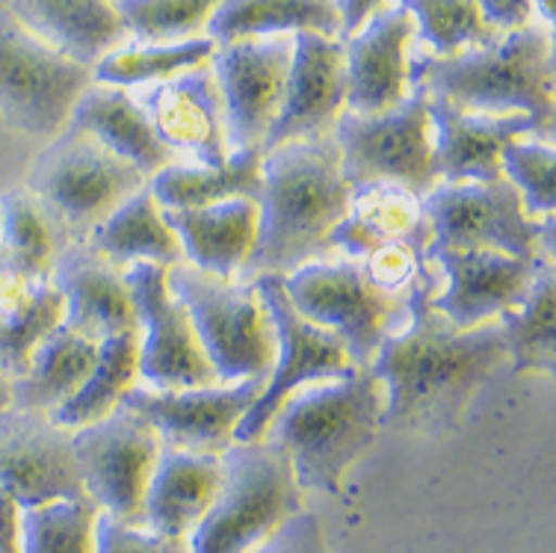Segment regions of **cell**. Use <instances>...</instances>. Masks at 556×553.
Returning <instances> with one entry per match:
<instances>
[{
    "label": "cell",
    "instance_id": "cell-1",
    "mask_svg": "<svg viewBox=\"0 0 556 553\" xmlns=\"http://www.w3.org/2000/svg\"><path fill=\"white\" fill-rule=\"evenodd\" d=\"M439 281L429 261L406 299V323L388 335L367 367L386 391L382 426L396 432H456L477 391L509 362L501 323L456 329L432 309Z\"/></svg>",
    "mask_w": 556,
    "mask_h": 553
},
{
    "label": "cell",
    "instance_id": "cell-2",
    "mask_svg": "<svg viewBox=\"0 0 556 553\" xmlns=\"http://www.w3.org/2000/svg\"><path fill=\"white\" fill-rule=\"evenodd\" d=\"M350 192L332 134L264 151L255 249L240 276H288L332 252L329 237L346 216Z\"/></svg>",
    "mask_w": 556,
    "mask_h": 553
},
{
    "label": "cell",
    "instance_id": "cell-3",
    "mask_svg": "<svg viewBox=\"0 0 556 553\" xmlns=\"http://www.w3.org/2000/svg\"><path fill=\"white\" fill-rule=\"evenodd\" d=\"M386 391L370 370L305 385L281 403L264 438L288 456L300 489L341 494L343 477L376 444Z\"/></svg>",
    "mask_w": 556,
    "mask_h": 553
},
{
    "label": "cell",
    "instance_id": "cell-4",
    "mask_svg": "<svg viewBox=\"0 0 556 553\" xmlns=\"http://www.w3.org/2000/svg\"><path fill=\"white\" fill-rule=\"evenodd\" d=\"M408 86H420L465 113H525L535 122L539 139H554V39L539 27L506 33L489 48L420 56L408 63Z\"/></svg>",
    "mask_w": 556,
    "mask_h": 553
},
{
    "label": "cell",
    "instance_id": "cell-5",
    "mask_svg": "<svg viewBox=\"0 0 556 553\" xmlns=\"http://www.w3.org/2000/svg\"><path fill=\"white\" fill-rule=\"evenodd\" d=\"M223 479L211 510L187 536L190 553H255L302 512V489L285 450L235 441L219 453Z\"/></svg>",
    "mask_w": 556,
    "mask_h": 553
},
{
    "label": "cell",
    "instance_id": "cell-6",
    "mask_svg": "<svg viewBox=\"0 0 556 553\" xmlns=\"http://www.w3.org/2000/svg\"><path fill=\"white\" fill-rule=\"evenodd\" d=\"M149 184L130 163L86 130L65 125L27 172V190L54 219L65 243L86 240L98 225Z\"/></svg>",
    "mask_w": 556,
    "mask_h": 553
},
{
    "label": "cell",
    "instance_id": "cell-7",
    "mask_svg": "<svg viewBox=\"0 0 556 553\" xmlns=\"http://www.w3.org/2000/svg\"><path fill=\"white\" fill-rule=\"evenodd\" d=\"M166 288L190 314L219 382L267 376L276 359V335L255 281L211 276L181 261L166 269Z\"/></svg>",
    "mask_w": 556,
    "mask_h": 553
},
{
    "label": "cell",
    "instance_id": "cell-8",
    "mask_svg": "<svg viewBox=\"0 0 556 553\" xmlns=\"http://www.w3.org/2000/svg\"><path fill=\"white\" fill-rule=\"evenodd\" d=\"M293 309L314 326L338 335L355 367L367 370L388 335L408 317L406 299L376 285L362 261H311L281 276Z\"/></svg>",
    "mask_w": 556,
    "mask_h": 553
},
{
    "label": "cell",
    "instance_id": "cell-9",
    "mask_svg": "<svg viewBox=\"0 0 556 553\" xmlns=\"http://www.w3.org/2000/svg\"><path fill=\"white\" fill-rule=\"evenodd\" d=\"M429 225V252L492 249L515 257L551 255L554 216H527L521 196L506 178L497 181H439L420 199Z\"/></svg>",
    "mask_w": 556,
    "mask_h": 553
},
{
    "label": "cell",
    "instance_id": "cell-10",
    "mask_svg": "<svg viewBox=\"0 0 556 553\" xmlns=\"http://www.w3.org/2000/svg\"><path fill=\"white\" fill-rule=\"evenodd\" d=\"M332 137L341 151L343 181L350 187L396 184L424 199L439 184L427 92L420 86H412L400 104L374 116L343 110Z\"/></svg>",
    "mask_w": 556,
    "mask_h": 553
},
{
    "label": "cell",
    "instance_id": "cell-11",
    "mask_svg": "<svg viewBox=\"0 0 556 553\" xmlns=\"http://www.w3.org/2000/svg\"><path fill=\"white\" fill-rule=\"evenodd\" d=\"M92 68L36 39L10 10H0V116L27 137L54 139L68 125Z\"/></svg>",
    "mask_w": 556,
    "mask_h": 553
},
{
    "label": "cell",
    "instance_id": "cell-12",
    "mask_svg": "<svg viewBox=\"0 0 556 553\" xmlns=\"http://www.w3.org/2000/svg\"><path fill=\"white\" fill-rule=\"evenodd\" d=\"M72 448L86 498L110 518L142 527L146 491L163 448L154 426L118 403L101 420L75 429Z\"/></svg>",
    "mask_w": 556,
    "mask_h": 553
},
{
    "label": "cell",
    "instance_id": "cell-13",
    "mask_svg": "<svg viewBox=\"0 0 556 553\" xmlns=\"http://www.w3.org/2000/svg\"><path fill=\"white\" fill-rule=\"evenodd\" d=\"M255 288L264 299L269 323H273L276 359H273V367L267 373L264 391L257 394L255 405L237 426L235 441H261L269 420L276 417L281 403L293 391H300L305 385L341 379V376H350L355 370V364L350 362V355L343 350L341 338L329 329L314 326L311 319H305L300 311L293 309V302L281 285V276L255 278Z\"/></svg>",
    "mask_w": 556,
    "mask_h": 553
},
{
    "label": "cell",
    "instance_id": "cell-14",
    "mask_svg": "<svg viewBox=\"0 0 556 553\" xmlns=\"http://www.w3.org/2000/svg\"><path fill=\"white\" fill-rule=\"evenodd\" d=\"M130 299L139 319V379L154 391H181L216 385L190 314L166 288V266H125Z\"/></svg>",
    "mask_w": 556,
    "mask_h": 553
},
{
    "label": "cell",
    "instance_id": "cell-15",
    "mask_svg": "<svg viewBox=\"0 0 556 553\" xmlns=\"http://www.w3.org/2000/svg\"><path fill=\"white\" fill-rule=\"evenodd\" d=\"M264 382L267 376H252L243 382H216L181 391H154L146 385H134L122 397V405L149 420L166 448L219 456L235 444L237 426L255 405Z\"/></svg>",
    "mask_w": 556,
    "mask_h": 553
},
{
    "label": "cell",
    "instance_id": "cell-16",
    "mask_svg": "<svg viewBox=\"0 0 556 553\" xmlns=\"http://www.w3.org/2000/svg\"><path fill=\"white\" fill-rule=\"evenodd\" d=\"M293 36L243 39L211 56L228 122V151L261 149L276 122L288 86Z\"/></svg>",
    "mask_w": 556,
    "mask_h": 553
},
{
    "label": "cell",
    "instance_id": "cell-17",
    "mask_svg": "<svg viewBox=\"0 0 556 553\" xmlns=\"http://www.w3.org/2000/svg\"><path fill=\"white\" fill-rule=\"evenodd\" d=\"M0 486L22 510L86 498L72 432L45 412H0Z\"/></svg>",
    "mask_w": 556,
    "mask_h": 553
},
{
    "label": "cell",
    "instance_id": "cell-18",
    "mask_svg": "<svg viewBox=\"0 0 556 553\" xmlns=\"http://www.w3.org/2000/svg\"><path fill=\"white\" fill-rule=\"evenodd\" d=\"M427 257L447 281L432 297V309L456 329H477L518 309L551 255L515 257L492 249H439Z\"/></svg>",
    "mask_w": 556,
    "mask_h": 553
},
{
    "label": "cell",
    "instance_id": "cell-19",
    "mask_svg": "<svg viewBox=\"0 0 556 553\" xmlns=\"http://www.w3.org/2000/svg\"><path fill=\"white\" fill-rule=\"evenodd\" d=\"M346 104V53L341 39L320 33H293L285 101L261 151L281 142L332 134Z\"/></svg>",
    "mask_w": 556,
    "mask_h": 553
},
{
    "label": "cell",
    "instance_id": "cell-20",
    "mask_svg": "<svg viewBox=\"0 0 556 553\" xmlns=\"http://www.w3.org/2000/svg\"><path fill=\"white\" fill-rule=\"evenodd\" d=\"M142 106L157 137L175 154H190L199 166L228 163V122L211 63L187 68L157 84Z\"/></svg>",
    "mask_w": 556,
    "mask_h": 553
},
{
    "label": "cell",
    "instance_id": "cell-21",
    "mask_svg": "<svg viewBox=\"0 0 556 553\" xmlns=\"http://www.w3.org/2000/svg\"><path fill=\"white\" fill-rule=\"evenodd\" d=\"M51 285L63 297V326L89 341H104L139 329L125 269L110 264L86 243L72 240L51 266Z\"/></svg>",
    "mask_w": 556,
    "mask_h": 553
},
{
    "label": "cell",
    "instance_id": "cell-22",
    "mask_svg": "<svg viewBox=\"0 0 556 553\" xmlns=\"http://www.w3.org/2000/svg\"><path fill=\"white\" fill-rule=\"evenodd\" d=\"M429 125H432V158L439 181H497L501 151L513 139L535 137V122L525 113L513 116H482L465 113L444 98L427 96Z\"/></svg>",
    "mask_w": 556,
    "mask_h": 553
},
{
    "label": "cell",
    "instance_id": "cell-23",
    "mask_svg": "<svg viewBox=\"0 0 556 553\" xmlns=\"http://www.w3.org/2000/svg\"><path fill=\"white\" fill-rule=\"evenodd\" d=\"M415 22L400 3L386 7L362 24V30L343 39L346 53V104L362 116L391 110L408 96L406 45Z\"/></svg>",
    "mask_w": 556,
    "mask_h": 553
},
{
    "label": "cell",
    "instance_id": "cell-24",
    "mask_svg": "<svg viewBox=\"0 0 556 553\" xmlns=\"http://www.w3.org/2000/svg\"><path fill=\"white\" fill-rule=\"evenodd\" d=\"M388 246L429 249V225L415 192L396 184H364L350 192V208L329 237V249L364 261Z\"/></svg>",
    "mask_w": 556,
    "mask_h": 553
},
{
    "label": "cell",
    "instance_id": "cell-25",
    "mask_svg": "<svg viewBox=\"0 0 556 553\" xmlns=\"http://www.w3.org/2000/svg\"><path fill=\"white\" fill-rule=\"evenodd\" d=\"M68 125L96 137L104 149L130 163L146 178L178 163V154L157 137L146 106L134 101V96H128V89L122 86L92 80L84 96L77 98Z\"/></svg>",
    "mask_w": 556,
    "mask_h": 553
},
{
    "label": "cell",
    "instance_id": "cell-26",
    "mask_svg": "<svg viewBox=\"0 0 556 553\" xmlns=\"http://www.w3.org/2000/svg\"><path fill=\"white\" fill-rule=\"evenodd\" d=\"M223 479V465L214 453L161 448L146 491L142 527L169 539H187L211 510Z\"/></svg>",
    "mask_w": 556,
    "mask_h": 553
},
{
    "label": "cell",
    "instance_id": "cell-27",
    "mask_svg": "<svg viewBox=\"0 0 556 553\" xmlns=\"http://www.w3.org/2000/svg\"><path fill=\"white\" fill-rule=\"evenodd\" d=\"M163 219L181 243L184 264L211 276L237 278L255 249L257 202L252 199H228L207 208L163 211Z\"/></svg>",
    "mask_w": 556,
    "mask_h": 553
},
{
    "label": "cell",
    "instance_id": "cell-28",
    "mask_svg": "<svg viewBox=\"0 0 556 553\" xmlns=\"http://www.w3.org/2000/svg\"><path fill=\"white\" fill-rule=\"evenodd\" d=\"M10 12L36 39L86 68L128 39L113 0H10Z\"/></svg>",
    "mask_w": 556,
    "mask_h": 553
},
{
    "label": "cell",
    "instance_id": "cell-29",
    "mask_svg": "<svg viewBox=\"0 0 556 553\" xmlns=\"http://www.w3.org/2000/svg\"><path fill=\"white\" fill-rule=\"evenodd\" d=\"M63 323V297L51 276H27L0 257V373L18 379L33 350Z\"/></svg>",
    "mask_w": 556,
    "mask_h": 553
},
{
    "label": "cell",
    "instance_id": "cell-30",
    "mask_svg": "<svg viewBox=\"0 0 556 553\" xmlns=\"http://www.w3.org/2000/svg\"><path fill=\"white\" fill-rule=\"evenodd\" d=\"M98 362V343L65 329L63 323L48 331L42 343L33 350L27 370L12 379V409L24 412H45L68 403L89 379Z\"/></svg>",
    "mask_w": 556,
    "mask_h": 553
},
{
    "label": "cell",
    "instance_id": "cell-31",
    "mask_svg": "<svg viewBox=\"0 0 556 553\" xmlns=\"http://www.w3.org/2000/svg\"><path fill=\"white\" fill-rule=\"evenodd\" d=\"M86 243L122 269L130 264H157L169 269L184 261L181 243L163 219L161 204L154 202L149 184L134 192L128 202L118 204L116 211L86 237Z\"/></svg>",
    "mask_w": 556,
    "mask_h": 553
},
{
    "label": "cell",
    "instance_id": "cell-32",
    "mask_svg": "<svg viewBox=\"0 0 556 553\" xmlns=\"http://www.w3.org/2000/svg\"><path fill=\"white\" fill-rule=\"evenodd\" d=\"M216 48L278 33L341 36L334 0H223L204 27Z\"/></svg>",
    "mask_w": 556,
    "mask_h": 553
},
{
    "label": "cell",
    "instance_id": "cell-33",
    "mask_svg": "<svg viewBox=\"0 0 556 553\" xmlns=\"http://www.w3.org/2000/svg\"><path fill=\"white\" fill-rule=\"evenodd\" d=\"M261 149L231 151L225 166L172 163L149 178V190L163 211H187L228 199H261Z\"/></svg>",
    "mask_w": 556,
    "mask_h": 553
},
{
    "label": "cell",
    "instance_id": "cell-34",
    "mask_svg": "<svg viewBox=\"0 0 556 553\" xmlns=\"http://www.w3.org/2000/svg\"><path fill=\"white\" fill-rule=\"evenodd\" d=\"M134 385H139V329L98 341V362L89 379L68 403L54 409L48 417L56 426L75 432L80 426L110 415Z\"/></svg>",
    "mask_w": 556,
    "mask_h": 553
},
{
    "label": "cell",
    "instance_id": "cell-35",
    "mask_svg": "<svg viewBox=\"0 0 556 553\" xmlns=\"http://www.w3.org/2000/svg\"><path fill=\"white\" fill-rule=\"evenodd\" d=\"M60 228L27 187L0 192V257L27 276H51L60 249Z\"/></svg>",
    "mask_w": 556,
    "mask_h": 553
},
{
    "label": "cell",
    "instance_id": "cell-36",
    "mask_svg": "<svg viewBox=\"0 0 556 553\" xmlns=\"http://www.w3.org/2000/svg\"><path fill=\"white\" fill-rule=\"evenodd\" d=\"M506 352L518 376L556 370V323H554V261L547 257L533 288L518 309L506 311L501 319Z\"/></svg>",
    "mask_w": 556,
    "mask_h": 553
},
{
    "label": "cell",
    "instance_id": "cell-37",
    "mask_svg": "<svg viewBox=\"0 0 556 553\" xmlns=\"http://www.w3.org/2000/svg\"><path fill=\"white\" fill-rule=\"evenodd\" d=\"M216 51L214 39L195 36L184 42L169 45H130V48H116L108 56H101L92 65V80L108 86H139V84H163L169 77L181 75L187 68L211 63Z\"/></svg>",
    "mask_w": 556,
    "mask_h": 553
},
{
    "label": "cell",
    "instance_id": "cell-38",
    "mask_svg": "<svg viewBox=\"0 0 556 553\" xmlns=\"http://www.w3.org/2000/svg\"><path fill=\"white\" fill-rule=\"evenodd\" d=\"M98 512L89 498L22 510V553H96Z\"/></svg>",
    "mask_w": 556,
    "mask_h": 553
},
{
    "label": "cell",
    "instance_id": "cell-39",
    "mask_svg": "<svg viewBox=\"0 0 556 553\" xmlns=\"http://www.w3.org/2000/svg\"><path fill=\"white\" fill-rule=\"evenodd\" d=\"M412 15L417 36L435 51V56H453L465 48H489L497 42V30L482 22L473 0H403Z\"/></svg>",
    "mask_w": 556,
    "mask_h": 553
},
{
    "label": "cell",
    "instance_id": "cell-40",
    "mask_svg": "<svg viewBox=\"0 0 556 553\" xmlns=\"http://www.w3.org/2000/svg\"><path fill=\"white\" fill-rule=\"evenodd\" d=\"M223 0H116L118 18L139 45L195 39Z\"/></svg>",
    "mask_w": 556,
    "mask_h": 553
},
{
    "label": "cell",
    "instance_id": "cell-41",
    "mask_svg": "<svg viewBox=\"0 0 556 553\" xmlns=\"http://www.w3.org/2000/svg\"><path fill=\"white\" fill-rule=\"evenodd\" d=\"M501 172L521 196L527 216H554L556 175L554 146L542 139H513L501 151Z\"/></svg>",
    "mask_w": 556,
    "mask_h": 553
},
{
    "label": "cell",
    "instance_id": "cell-42",
    "mask_svg": "<svg viewBox=\"0 0 556 553\" xmlns=\"http://www.w3.org/2000/svg\"><path fill=\"white\" fill-rule=\"evenodd\" d=\"M96 553H190L187 539H169L149 527L125 524L98 512Z\"/></svg>",
    "mask_w": 556,
    "mask_h": 553
},
{
    "label": "cell",
    "instance_id": "cell-43",
    "mask_svg": "<svg viewBox=\"0 0 556 553\" xmlns=\"http://www.w3.org/2000/svg\"><path fill=\"white\" fill-rule=\"evenodd\" d=\"M255 553H332V548L323 536L320 521L311 512L302 510Z\"/></svg>",
    "mask_w": 556,
    "mask_h": 553
},
{
    "label": "cell",
    "instance_id": "cell-44",
    "mask_svg": "<svg viewBox=\"0 0 556 553\" xmlns=\"http://www.w3.org/2000/svg\"><path fill=\"white\" fill-rule=\"evenodd\" d=\"M480 10L482 22L492 30H521L530 27V15H533V3L530 0H473Z\"/></svg>",
    "mask_w": 556,
    "mask_h": 553
},
{
    "label": "cell",
    "instance_id": "cell-45",
    "mask_svg": "<svg viewBox=\"0 0 556 553\" xmlns=\"http://www.w3.org/2000/svg\"><path fill=\"white\" fill-rule=\"evenodd\" d=\"M0 553H22V506L0 486Z\"/></svg>",
    "mask_w": 556,
    "mask_h": 553
},
{
    "label": "cell",
    "instance_id": "cell-46",
    "mask_svg": "<svg viewBox=\"0 0 556 553\" xmlns=\"http://www.w3.org/2000/svg\"><path fill=\"white\" fill-rule=\"evenodd\" d=\"M386 0H334L338 7V18H341V36L338 39H350L353 33L362 30V24L379 12Z\"/></svg>",
    "mask_w": 556,
    "mask_h": 553
},
{
    "label": "cell",
    "instance_id": "cell-47",
    "mask_svg": "<svg viewBox=\"0 0 556 553\" xmlns=\"http://www.w3.org/2000/svg\"><path fill=\"white\" fill-rule=\"evenodd\" d=\"M530 3H533V10H539V15L547 24H554V0H530Z\"/></svg>",
    "mask_w": 556,
    "mask_h": 553
},
{
    "label": "cell",
    "instance_id": "cell-48",
    "mask_svg": "<svg viewBox=\"0 0 556 553\" xmlns=\"http://www.w3.org/2000/svg\"><path fill=\"white\" fill-rule=\"evenodd\" d=\"M10 403H12V382L3 376V373H0V412H3V409H10Z\"/></svg>",
    "mask_w": 556,
    "mask_h": 553
},
{
    "label": "cell",
    "instance_id": "cell-49",
    "mask_svg": "<svg viewBox=\"0 0 556 553\" xmlns=\"http://www.w3.org/2000/svg\"><path fill=\"white\" fill-rule=\"evenodd\" d=\"M0 10H10V0H0Z\"/></svg>",
    "mask_w": 556,
    "mask_h": 553
},
{
    "label": "cell",
    "instance_id": "cell-50",
    "mask_svg": "<svg viewBox=\"0 0 556 553\" xmlns=\"http://www.w3.org/2000/svg\"><path fill=\"white\" fill-rule=\"evenodd\" d=\"M113 3H116V0H113Z\"/></svg>",
    "mask_w": 556,
    "mask_h": 553
}]
</instances>
